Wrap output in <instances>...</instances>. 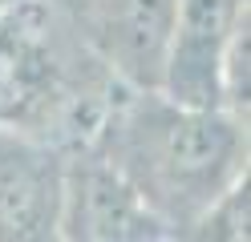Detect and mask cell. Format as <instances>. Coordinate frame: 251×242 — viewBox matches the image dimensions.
Here are the masks:
<instances>
[{"mask_svg":"<svg viewBox=\"0 0 251 242\" xmlns=\"http://www.w3.org/2000/svg\"><path fill=\"white\" fill-rule=\"evenodd\" d=\"M126 157L138 161L154 198L170 206H202L231 170L239 137L215 109H186L170 101L166 109H146V117L126 125Z\"/></svg>","mask_w":251,"mask_h":242,"instance_id":"cell-1","label":"cell"},{"mask_svg":"<svg viewBox=\"0 0 251 242\" xmlns=\"http://www.w3.org/2000/svg\"><path fill=\"white\" fill-rule=\"evenodd\" d=\"M57 101L49 12L41 4L0 8V133H17Z\"/></svg>","mask_w":251,"mask_h":242,"instance_id":"cell-2","label":"cell"},{"mask_svg":"<svg viewBox=\"0 0 251 242\" xmlns=\"http://www.w3.org/2000/svg\"><path fill=\"white\" fill-rule=\"evenodd\" d=\"M65 174L57 157L0 133V242H61Z\"/></svg>","mask_w":251,"mask_h":242,"instance_id":"cell-3","label":"cell"},{"mask_svg":"<svg viewBox=\"0 0 251 242\" xmlns=\"http://www.w3.org/2000/svg\"><path fill=\"white\" fill-rule=\"evenodd\" d=\"M231 4L227 0H182L175 48L166 65L170 101L186 109H215L223 97V65L231 48Z\"/></svg>","mask_w":251,"mask_h":242,"instance_id":"cell-4","label":"cell"}]
</instances>
